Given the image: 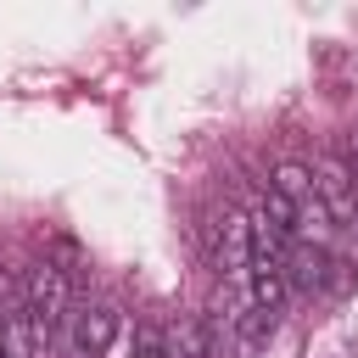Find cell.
<instances>
[{"mask_svg":"<svg viewBox=\"0 0 358 358\" xmlns=\"http://www.w3.org/2000/svg\"><path fill=\"white\" fill-rule=\"evenodd\" d=\"M22 296H28V319H34L39 341H50V330H56V324H62V313L73 308V274H67V268H56V263L45 257L39 268H28Z\"/></svg>","mask_w":358,"mask_h":358,"instance_id":"6da1fadb","label":"cell"},{"mask_svg":"<svg viewBox=\"0 0 358 358\" xmlns=\"http://www.w3.org/2000/svg\"><path fill=\"white\" fill-rule=\"evenodd\" d=\"M257 218H268V224H280V229L296 235V207H291L280 190H263V213H257Z\"/></svg>","mask_w":358,"mask_h":358,"instance_id":"8fae6325","label":"cell"},{"mask_svg":"<svg viewBox=\"0 0 358 358\" xmlns=\"http://www.w3.org/2000/svg\"><path fill=\"white\" fill-rule=\"evenodd\" d=\"M341 268L347 263H336L324 246H308V241H291V252H285V285H296V291H330V285H341Z\"/></svg>","mask_w":358,"mask_h":358,"instance_id":"277c9868","label":"cell"},{"mask_svg":"<svg viewBox=\"0 0 358 358\" xmlns=\"http://www.w3.org/2000/svg\"><path fill=\"white\" fill-rule=\"evenodd\" d=\"M268 336H274V313H263V308H235L229 313V352L235 358H257L263 347H268Z\"/></svg>","mask_w":358,"mask_h":358,"instance_id":"8992f818","label":"cell"},{"mask_svg":"<svg viewBox=\"0 0 358 358\" xmlns=\"http://www.w3.org/2000/svg\"><path fill=\"white\" fill-rule=\"evenodd\" d=\"M296 229H302V241H308V246H324V241H330V229H336V218H330V213H324V201L313 196V201H302V207H296Z\"/></svg>","mask_w":358,"mask_h":358,"instance_id":"30bf717a","label":"cell"},{"mask_svg":"<svg viewBox=\"0 0 358 358\" xmlns=\"http://www.w3.org/2000/svg\"><path fill=\"white\" fill-rule=\"evenodd\" d=\"M0 324H6V313H0Z\"/></svg>","mask_w":358,"mask_h":358,"instance_id":"4fadbf2b","label":"cell"},{"mask_svg":"<svg viewBox=\"0 0 358 358\" xmlns=\"http://www.w3.org/2000/svg\"><path fill=\"white\" fill-rule=\"evenodd\" d=\"M313 190H319L324 213L336 218V229H352V218H358V190H352V168H347L341 157H319V162H313Z\"/></svg>","mask_w":358,"mask_h":358,"instance_id":"3957f363","label":"cell"},{"mask_svg":"<svg viewBox=\"0 0 358 358\" xmlns=\"http://www.w3.org/2000/svg\"><path fill=\"white\" fill-rule=\"evenodd\" d=\"M134 358H168V341H162V336L145 324V330L134 336Z\"/></svg>","mask_w":358,"mask_h":358,"instance_id":"7c38bea8","label":"cell"},{"mask_svg":"<svg viewBox=\"0 0 358 358\" xmlns=\"http://www.w3.org/2000/svg\"><path fill=\"white\" fill-rule=\"evenodd\" d=\"M213 263H218V274H224V280H252L257 252H252V218H246V213L224 207L218 235H213Z\"/></svg>","mask_w":358,"mask_h":358,"instance_id":"7a4b0ae2","label":"cell"},{"mask_svg":"<svg viewBox=\"0 0 358 358\" xmlns=\"http://www.w3.org/2000/svg\"><path fill=\"white\" fill-rule=\"evenodd\" d=\"M39 352H45V341L28 319V308H11L0 324V358H39Z\"/></svg>","mask_w":358,"mask_h":358,"instance_id":"52a82bcc","label":"cell"},{"mask_svg":"<svg viewBox=\"0 0 358 358\" xmlns=\"http://www.w3.org/2000/svg\"><path fill=\"white\" fill-rule=\"evenodd\" d=\"M268 190H280L291 207H302V201H313L319 190H313V168H302V162H280L274 168V179H268Z\"/></svg>","mask_w":358,"mask_h":358,"instance_id":"ba28073f","label":"cell"},{"mask_svg":"<svg viewBox=\"0 0 358 358\" xmlns=\"http://www.w3.org/2000/svg\"><path fill=\"white\" fill-rule=\"evenodd\" d=\"M246 291H252V308H263V313H280V302H285V268H263V263H252V280H246Z\"/></svg>","mask_w":358,"mask_h":358,"instance_id":"9c48e42d","label":"cell"},{"mask_svg":"<svg viewBox=\"0 0 358 358\" xmlns=\"http://www.w3.org/2000/svg\"><path fill=\"white\" fill-rule=\"evenodd\" d=\"M117 341V308L112 302H90L73 313V352L78 358H101Z\"/></svg>","mask_w":358,"mask_h":358,"instance_id":"5b68a950","label":"cell"}]
</instances>
